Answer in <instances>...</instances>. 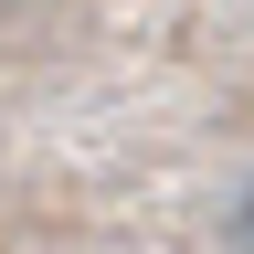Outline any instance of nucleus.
<instances>
[{"label":"nucleus","instance_id":"obj_1","mask_svg":"<svg viewBox=\"0 0 254 254\" xmlns=\"http://www.w3.org/2000/svg\"><path fill=\"white\" fill-rule=\"evenodd\" d=\"M233 244H244V254H254V190H244V212H233Z\"/></svg>","mask_w":254,"mask_h":254}]
</instances>
